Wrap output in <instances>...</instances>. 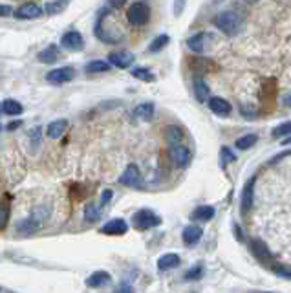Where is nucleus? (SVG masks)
<instances>
[{
	"label": "nucleus",
	"mask_w": 291,
	"mask_h": 293,
	"mask_svg": "<svg viewBox=\"0 0 291 293\" xmlns=\"http://www.w3.org/2000/svg\"><path fill=\"white\" fill-rule=\"evenodd\" d=\"M194 92H196V97L200 103H205L209 99V86L205 84L204 79H194Z\"/></svg>",
	"instance_id": "27"
},
{
	"label": "nucleus",
	"mask_w": 291,
	"mask_h": 293,
	"mask_svg": "<svg viewBox=\"0 0 291 293\" xmlns=\"http://www.w3.org/2000/svg\"><path fill=\"white\" fill-rule=\"evenodd\" d=\"M255 184H257V176H251L248 184L243 185L242 198H240V204H242V213H248V211H251L253 204H255Z\"/></svg>",
	"instance_id": "8"
},
{
	"label": "nucleus",
	"mask_w": 291,
	"mask_h": 293,
	"mask_svg": "<svg viewBox=\"0 0 291 293\" xmlns=\"http://www.w3.org/2000/svg\"><path fill=\"white\" fill-rule=\"evenodd\" d=\"M110 279H112V277H110V273L96 272V273H92V275L86 279V286H88V288H101V286L108 284Z\"/></svg>",
	"instance_id": "21"
},
{
	"label": "nucleus",
	"mask_w": 291,
	"mask_h": 293,
	"mask_svg": "<svg viewBox=\"0 0 291 293\" xmlns=\"http://www.w3.org/2000/svg\"><path fill=\"white\" fill-rule=\"evenodd\" d=\"M257 141H258L257 134H245V136L238 138V140L235 141V147H236V149H240V150H248V149H251Z\"/></svg>",
	"instance_id": "29"
},
{
	"label": "nucleus",
	"mask_w": 291,
	"mask_h": 293,
	"mask_svg": "<svg viewBox=\"0 0 291 293\" xmlns=\"http://www.w3.org/2000/svg\"><path fill=\"white\" fill-rule=\"evenodd\" d=\"M39 220L35 218V216H30V218H26V220H22L20 223L17 226V233L18 235H24V236H28V235H31V233H35L37 229H39Z\"/></svg>",
	"instance_id": "23"
},
{
	"label": "nucleus",
	"mask_w": 291,
	"mask_h": 293,
	"mask_svg": "<svg viewBox=\"0 0 291 293\" xmlns=\"http://www.w3.org/2000/svg\"><path fill=\"white\" fill-rule=\"evenodd\" d=\"M68 4H70V0H53V2H48V4H46V9H44V11L48 15H59L68 8Z\"/></svg>",
	"instance_id": "28"
},
{
	"label": "nucleus",
	"mask_w": 291,
	"mask_h": 293,
	"mask_svg": "<svg viewBox=\"0 0 291 293\" xmlns=\"http://www.w3.org/2000/svg\"><path fill=\"white\" fill-rule=\"evenodd\" d=\"M2 110H4V114L8 116H18L22 114V105L15 99H6L4 103H2Z\"/></svg>",
	"instance_id": "30"
},
{
	"label": "nucleus",
	"mask_w": 291,
	"mask_h": 293,
	"mask_svg": "<svg viewBox=\"0 0 291 293\" xmlns=\"http://www.w3.org/2000/svg\"><path fill=\"white\" fill-rule=\"evenodd\" d=\"M74 77H75V70L72 66H61V68H55V70L48 72L46 81L52 84H64V83H70Z\"/></svg>",
	"instance_id": "5"
},
{
	"label": "nucleus",
	"mask_w": 291,
	"mask_h": 293,
	"mask_svg": "<svg viewBox=\"0 0 291 293\" xmlns=\"http://www.w3.org/2000/svg\"><path fill=\"white\" fill-rule=\"evenodd\" d=\"M61 46L70 52H81L84 48V39L79 31H68L61 39Z\"/></svg>",
	"instance_id": "9"
},
{
	"label": "nucleus",
	"mask_w": 291,
	"mask_h": 293,
	"mask_svg": "<svg viewBox=\"0 0 291 293\" xmlns=\"http://www.w3.org/2000/svg\"><path fill=\"white\" fill-rule=\"evenodd\" d=\"M134 116L138 119H143V121H150L154 116V105L152 103H141V105L134 110Z\"/></svg>",
	"instance_id": "26"
},
{
	"label": "nucleus",
	"mask_w": 291,
	"mask_h": 293,
	"mask_svg": "<svg viewBox=\"0 0 291 293\" xmlns=\"http://www.w3.org/2000/svg\"><path fill=\"white\" fill-rule=\"evenodd\" d=\"M275 273H277L278 277H282V279H287V280H291V269H289V267L277 266V267H275Z\"/></svg>",
	"instance_id": "38"
},
{
	"label": "nucleus",
	"mask_w": 291,
	"mask_h": 293,
	"mask_svg": "<svg viewBox=\"0 0 291 293\" xmlns=\"http://www.w3.org/2000/svg\"><path fill=\"white\" fill-rule=\"evenodd\" d=\"M0 291H2V288H0Z\"/></svg>",
	"instance_id": "50"
},
{
	"label": "nucleus",
	"mask_w": 291,
	"mask_h": 293,
	"mask_svg": "<svg viewBox=\"0 0 291 293\" xmlns=\"http://www.w3.org/2000/svg\"><path fill=\"white\" fill-rule=\"evenodd\" d=\"M204 275V266L202 264H196L194 267H191L187 273H185V280H198Z\"/></svg>",
	"instance_id": "37"
},
{
	"label": "nucleus",
	"mask_w": 291,
	"mask_h": 293,
	"mask_svg": "<svg viewBox=\"0 0 291 293\" xmlns=\"http://www.w3.org/2000/svg\"><path fill=\"white\" fill-rule=\"evenodd\" d=\"M249 247H251L253 255H255L258 260H262V262H265V264L270 262L271 257H273V255H271V251L267 250V245H265L262 240H251V242H249Z\"/></svg>",
	"instance_id": "16"
},
{
	"label": "nucleus",
	"mask_w": 291,
	"mask_h": 293,
	"mask_svg": "<svg viewBox=\"0 0 291 293\" xmlns=\"http://www.w3.org/2000/svg\"><path fill=\"white\" fill-rule=\"evenodd\" d=\"M110 198H112V191H110V189L103 191V196H101V206H104V204H108Z\"/></svg>",
	"instance_id": "40"
},
{
	"label": "nucleus",
	"mask_w": 291,
	"mask_h": 293,
	"mask_svg": "<svg viewBox=\"0 0 291 293\" xmlns=\"http://www.w3.org/2000/svg\"><path fill=\"white\" fill-rule=\"evenodd\" d=\"M170 42V37L169 35H158L156 39L150 42V46H148V52L150 53H158V52H161V50L165 48L167 44Z\"/></svg>",
	"instance_id": "31"
},
{
	"label": "nucleus",
	"mask_w": 291,
	"mask_h": 293,
	"mask_svg": "<svg viewBox=\"0 0 291 293\" xmlns=\"http://www.w3.org/2000/svg\"><path fill=\"white\" fill-rule=\"evenodd\" d=\"M209 40H211V37H209L207 33H204V31H200V33H196V35L189 37L187 46H189V50H192V52L204 53L205 48H207Z\"/></svg>",
	"instance_id": "15"
},
{
	"label": "nucleus",
	"mask_w": 291,
	"mask_h": 293,
	"mask_svg": "<svg viewBox=\"0 0 291 293\" xmlns=\"http://www.w3.org/2000/svg\"><path fill=\"white\" fill-rule=\"evenodd\" d=\"M243 2H249V4H255V2H258V0H243Z\"/></svg>",
	"instance_id": "47"
},
{
	"label": "nucleus",
	"mask_w": 291,
	"mask_h": 293,
	"mask_svg": "<svg viewBox=\"0 0 291 293\" xmlns=\"http://www.w3.org/2000/svg\"><path fill=\"white\" fill-rule=\"evenodd\" d=\"M126 18L132 26H145L150 20V8L145 2H134L126 11Z\"/></svg>",
	"instance_id": "3"
},
{
	"label": "nucleus",
	"mask_w": 291,
	"mask_h": 293,
	"mask_svg": "<svg viewBox=\"0 0 291 293\" xmlns=\"http://www.w3.org/2000/svg\"><path fill=\"white\" fill-rule=\"evenodd\" d=\"M180 262H182V258L176 253H165L158 258V269L160 272H167V269H172V267L180 266Z\"/></svg>",
	"instance_id": "17"
},
{
	"label": "nucleus",
	"mask_w": 291,
	"mask_h": 293,
	"mask_svg": "<svg viewBox=\"0 0 291 293\" xmlns=\"http://www.w3.org/2000/svg\"><path fill=\"white\" fill-rule=\"evenodd\" d=\"M284 103H286V105H289V106H291V94H289V96H286V99H284Z\"/></svg>",
	"instance_id": "46"
},
{
	"label": "nucleus",
	"mask_w": 291,
	"mask_h": 293,
	"mask_svg": "<svg viewBox=\"0 0 291 293\" xmlns=\"http://www.w3.org/2000/svg\"><path fill=\"white\" fill-rule=\"evenodd\" d=\"M134 53L130 52H125V50H121V52H112L108 55V62L112 66H116V68H121V70H126V68H130L132 62H134Z\"/></svg>",
	"instance_id": "11"
},
{
	"label": "nucleus",
	"mask_w": 291,
	"mask_h": 293,
	"mask_svg": "<svg viewBox=\"0 0 291 293\" xmlns=\"http://www.w3.org/2000/svg\"><path fill=\"white\" fill-rule=\"evenodd\" d=\"M15 17L20 18V20H31V18H39L42 17V8L35 2H26L22 4L20 8L15 9Z\"/></svg>",
	"instance_id": "10"
},
{
	"label": "nucleus",
	"mask_w": 291,
	"mask_h": 293,
	"mask_svg": "<svg viewBox=\"0 0 291 293\" xmlns=\"http://www.w3.org/2000/svg\"><path fill=\"white\" fill-rule=\"evenodd\" d=\"M66 127H68L66 119H57V121H52L48 127H46V134H48V138H52V140H59V138H62V134H64Z\"/></svg>",
	"instance_id": "19"
},
{
	"label": "nucleus",
	"mask_w": 291,
	"mask_h": 293,
	"mask_svg": "<svg viewBox=\"0 0 291 293\" xmlns=\"http://www.w3.org/2000/svg\"><path fill=\"white\" fill-rule=\"evenodd\" d=\"M9 215H11V207H9V204L4 200H0V231L8 228Z\"/></svg>",
	"instance_id": "33"
},
{
	"label": "nucleus",
	"mask_w": 291,
	"mask_h": 293,
	"mask_svg": "<svg viewBox=\"0 0 291 293\" xmlns=\"http://www.w3.org/2000/svg\"><path fill=\"white\" fill-rule=\"evenodd\" d=\"M170 157H172V162L176 163L178 167H187L191 163V149L185 147L183 143H178V145H170Z\"/></svg>",
	"instance_id": "7"
},
{
	"label": "nucleus",
	"mask_w": 291,
	"mask_h": 293,
	"mask_svg": "<svg viewBox=\"0 0 291 293\" xmlns=\"http://www.w3.org/2000/svg\"><path fill=\"white\" fill-rule=\"evenodd\" d=\"M189 66L191 70L194 72L196 75H204L207 72H213L214 70V64L211 59H204V57H191L189 59Z\"/></svg>",
	"instance_id": "14"
},
{
	"label": "nucleus",
	"mask_w": 291,
	"mask_h": 293,
	"mask_svg": "<svg viewBox=\"0 0 291 293\" xmlns=\"http://www.w3.org/2000/svg\"><path fill=\"white\" fill-rule=\"evenodd\" d=\"M126 231H128V223H126L123 218H112L101 228V233H103V235H110V236L125 235Z\"/></svg>",
	"instance_id": "12"
},
{
	"label": "nucleus",
	"mask_w": 291,
	"mask_h": 293,
	"mask_svg": "<svg viewBox=\"0 0 291 293\" xmlns=\"http://www.w3.org/2000/svg\"><path fill=\"white\" fill-rule=\"evenodd\" d=\"M202 235H204V231H202V228H198V226H187V228L183 229V242L187 245H194L200 242Z\"/></svg>",
	"instance_id": "18"
},
{
	"label": "nucleus",
	"mask_w": 291,
	"mask_h": 293,
	"mask_svg": "<svg viewBox=\"0 0 291 293\" xmlns=\"http://www.w3.org/2000/svg\"><path fill=\"white\" fill-rule=\"evenodd\" d=\"M132 222H134L136 229L145 231V229L158 228V226L161 223V218L150 209H139L138 213H134V216H132Z\"/></svg>",
	"instance_id": "4"
},
{
	"label": "nucleus",
	"mask_w": 291,
	"mask_h": 293,
	"mask_svg": "<svg viewBox=\"0 0 291 293\" xmlns=\"http://www.w3.org/2000/svg\"><path fill=\"white\" fill-rule=\"evenodd\" d=\"M37 59H39L40 62H44V64H52V62H55L57 59H59V48H57L55 44H50L48 48H44L42 52H39Z\"/></svg>",
	"instance_id": "24"
},
{
	"label": "nucleus",
	"mask_w": 291,
	"mask_h": 293,
	"mask_svg": "<svg viewBox=\"0 0 291 293\" xmlns=\"http://www.w3.org/2000/svg\"><path fill=\"white\" fill-rule=\"evenodd\" d=\"M214 26L223 31L226 35H236L242 28V17L236 11H222L214 17Z\"/></svg>",
	"instance_id": "1"
},
{
	"label": "nucleus",
	"mask_w": 291,
	"mask_h": 293,
	"mask_svg": "<svg viewBox=\"0 0 291 293\" xmlns=\"http://www.w3.org/2000/svg\"><path fill=\"white\" fill-rule=\"evenodd\" d=\"M282 145H291V136H286L282 140Z\"/></svg>",
	"instance_id": "45"
},
{
	"label": "nucleus",
	"mask_w": 291,
	"mask_h": 293,
	"mask_svg": "<svg viewBox=\"0 0 291 293\" xmlns=\"http://www.w3.org/2000/svg\"><path fill=\"white\" fill-rule=\"evenodd\" d=\"M132 75H134L136 79H139V81H145V83H154V81H156V75L150 70H147V68H134Z\"/></svg>",
	"instance_id": "34"
},
{
	"label": "nucleus",
	"mask_w": 291,
	"mask_h": 293,
	"mask_svg": "<svg viewBox=\"0 0 291 293\" xmlns=\"http://www.w3.org/2000/svg\"><path fill=\"white\" fill-rule=\"evenodd\" d=\"M0 112H2V103H0Z\"/></svg>",
	"instance_id": "48"
},
{
	"label": "nucleus",
	"mask_w": 291,
	"mask_h": 293,
	"mask_svg": "<svg viewBox=\"0 0 291 293\" xmlns=\"http://www.w3.org/2000/svg\"><path fill=\"white\" fill-rule=\"evenodd\" d=\"M183 6H185V0H176V4H174V15H176V17L182 15Z\"/></svg>",
	"instance_id": "39"
},
{
	"label": "nucleus",
	"mask_w": 291,
	"mask_h": 293,
	"mask_svg": "<svg viewBox=\"0 0 291 293\" xmlns=\"http://www.w3.org/2000/svg\"><path fill=\"white\" fill-rule=\"evenodd\" d=\"M163 134H165V140L169 145H178L183 141V138H185V134H183V130L180 127H176V125H170V127H167L165 130H163Z\"/></svg>",
	"instance_id": "22"
},
{
	"label": "nucleus",
	"mask_w": 291,
	"mask_h": 293,
	"mask_svg": "<svg viewBox=\"0 0 291 293\" xmlns=\"http://www.w3.org/2000/svg\"><path fill=\"white\" fill-rule=\"evenodd\" d=\"M101 218V207L96 206V204H88L84 207V220L86 222H97Z\"/></svg>",
	"instance_id": "32"
},
{
	"label": "nucleus",
	"mask_w": 291,
	"mask_h": 293,
	"mask_svg": "<svg viewBox=\"0 0 291 293\" xmlns=\"http://www.w3.org/2000/svg\"><path fill=\"white\" fill-rule=\"evenodd\" d=\"M8 15H11V6L0 4V17H8Z\"/></svg>",
	"instance_id": "41"
},
{
	"label": "nucleus",
	"mask_w": 291,
	"mask_h": 293,
	"mask_svg": "<svg viewBox=\"0 0 291 293\" xmlns=\"http://www.w3.org/2000/svg\"><path fill=\"white\" fill-rule=\"evenodd\" d=\"M273 138H286L291 134V121H286V123H280L278 127L273 128Z\"/></svg>",
	"instance_id": "36"
},
{
	"label": "nucleus",
	"mask_w": 291,
	"mask_h": 293,
	"mask_svg": "<svg viewBox=\"0 0 291 293\" xmlns=\"http://www.w3.org/2000/svg\"><path fill=\"white\" fill-rule=\"evenodd\" d=\"M108 2H110V8H121L126 0H108Z\"/></svg>",
	"instance_id": "42"
},
{
	"label": "nucleus",
	"mask_w": 291,
	"mask_h": 293,
	"mask_svg": "<svg viewBox=\"0 0 291 293\" xmlns=\"http://www.w3.org/2000/svg\"><path fill=\"white\" fill-rule=\"evenodd\" d=\"M110 70V62L106 61H101V59H96V61H90L86 66H84V72L88 75H94V74H104V72Z\"/></svg>",
	"instance_id": "25"
},
{
	"label": "nucleus",
	"mask_w": 291,
	"mask_h": 293,
	"mask_svg": "<svg viewBox=\"0 0 291 293\" xmlns=\"http://www.w3.org/2000/svg\"><path fill=\"white\" fill-rule=\"evenodd\" d=\"M207 105H209V110L216 116H229L231 114V105L229 101H226L223 97H209L207 99Z\"/></svg>",
	"instance_id": "13"
},
{
	"label": "nucleus",
	"mask_w": 291,
	"mask_h": 293,
	"mask_svg": "<svg viewBox=\"0 0 291 293\" xmlns=\"http://www.w3.org/2000/svg\"><path fill=\"white\" fill-rule=\"evenodd\" d=\"M0 132H2V125H0Z\"/></svg>",
	"instance_id": "49"
},
{
	"label": "nucleus",
	"mask_w": 291,
	"mask_h": 293,
	"mask_svg": "<svg viewBox=\"0 0 291 293\" xmlns=\"http://www.w3.org/2000/svg\"><path fill=\"white\" fill-rule=\"evenodd\" d=\"M22 125V121H13V123H9L8 125V130H15V128H18Z\"/></svg>",
	"instance_id": "43"
},
{
	"label": "nucleus",
	"mask_w": 291,
	"mask_h": 293,
	"mask_svg": "<svg viewBox=\"0 0 291 293\" xmlns=\"http://www.w3.org/2000/svg\"><path fill=\"white\" fill-rule=\"evenodd\" d=\"M110 13V8H103L97 15V22H96V37L104 44H118L121 40V35L116 33V31H110L108 28H104V20L108 17Z\"/></svg>",
	"instance_id": "2"
},
{
	"label": "nucleus",
	"mask_w": 291,
	"mask_h": 293,
	"mask_svg": "<svg viewBox=\"0 0 291 293\" xmlns=\"http://www.w3.org/2000/svg\"><path fill=\"white\" fill-rule=\"evenodd\" d=\"M233 162H236V154L233 152L229 147H222V149H220V163H222V167H226L227 163H233Z\"/></svg>",
	"instance_id": "35"
},
{
	"label": "nucleus",
	"mask_w": 291,
	"mask_h": 293,
	"mask_svg": "<svg viewBox=\"0 0 291 293\" xmlns=\"http://www.w3.org/2000/svg\"><path fill=\"white\" fill-rule=\"evenodd\" d=\"M211 218H214V207L211 206L196 207L191 215V220H194V222H209Z\"/></svg>",
	"instance_id": "20"
},
{
	"label": "nucleus",
	"mask_w": 291,
	"mask_h": 293,
	"mask_svg": "<svg viewBox=\"0 0 291 293\" xmlns=\"http://www.w3.org/2000/svg\"><path fill=\"white\" fill-rule=\"evenodd\" d=\"M119 184L125 185V187H130V189L141 187V172H139L138 165L130 163V165L126 167L125 172H123L121 178H119Z\"/></svg>",
	"instance_id": "6"
},
{
	"label": "nucleus",
	"mask_w": 291,
	"mask_h": 293,
	"mask_svg": "<svg viewBox=\"0 0 291 293\" xmlns=\"http://www.w3.org/2000/svg\"><path fill=\"white\" fill-rule=\"evenodd\" d=\"M118 291H132V288L130 286H119Z\"/></svg>",
	"instance_id": "44"
}]
</instances>
